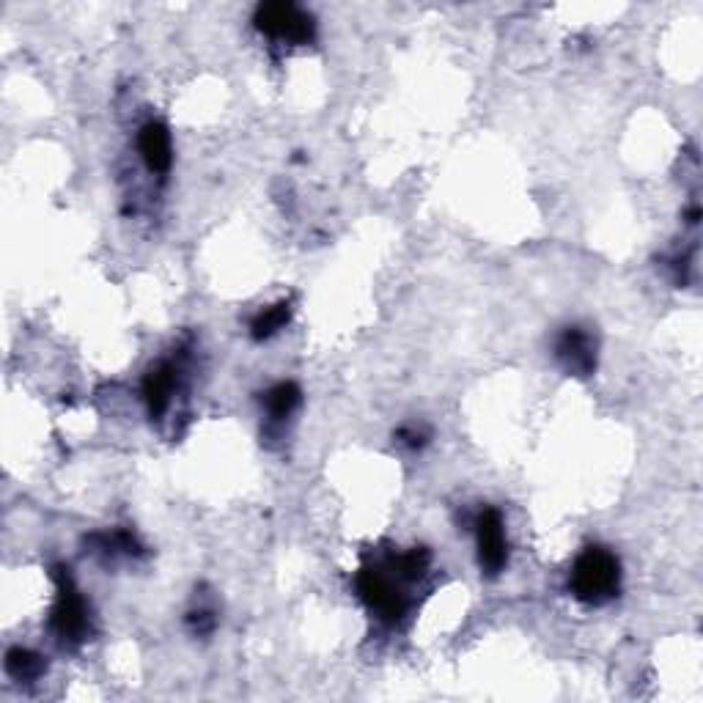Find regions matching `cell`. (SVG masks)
Listing matches in <instances>:
<instances>
[{"label":"cell","instance_id":"2","mask_svg":"<svg viewBox=\"0 0 703 703\" xmlns=\"http://www.w3.org/2000/svg\"><path fill=\"white\" fill-rule=\"evenodd\" d=\"M56 580H58V599H56V607H52L50 627L63 646H77V643L86 641L88 632H92L88 605L86 599H83L81 591H77V585L72 583V578L66 574V569H56Z\"/></svg>","mask_w":703,"mask_h":703},{"label":"cell","instance_id":"11","mask_svg":"<svg viewBox=\"0 0 703 703\" xmlns=\"http://www.w3.org/2000/svg\"><path fill=\"white\" fill-rule=\"evenodd\" d=\"M7 674L14 681H34L45 674V659L36 652H31V649L14 646L7 654Z\"/></svg>","mask_w":703,"mask_h":703},{"label":"cell","instance_id":"3","mask_svg":"<svg viewBox=\"0 0 703 703\" xmlns=\"http://www.w3.org/2000/svg\"><path fill=\"white\" fill-rule=\"evenodd\" d=\"M407 580L396 572L393 567L379 569V567H368L357 574V594L361 599L366 602L368 610L374 613L383 621L396 623L401 616L407 613V596L401 591Z\"/></svg>","mask_w":703,"mask_h":703},{"label":"cell","instance_id":"4","mask_svg":"<svg viewBox=\"0 0 703 703\" xmlns=\"http://www.w3.org/2000/svg\"><path fill=\"white\" fill-rule=\"evenodd\" d=\"M253 23H256V28L262 34L272 36L278 41H289V45H308L316 31L311 14H305L294 3H283V0H278V3H262L256 9Z\"/></svg>","mask_w":703,"mask_h":703},{"label":"cell","instance_id":"7","mask_svg":"<svg viewBox=\"0 0 703 703\" xmlns=\"http://www.w3.org/2000/svg\"><path fill=\"white\" fill-rule=\"evenodd\" d=\"M137 151H141V157H144L146 168H149L151 173L166 177L173 162L171 132L166 130V124L149 121V124L141 126V132H137Z\"/></svg>","mask_w":703,"mask_h":703},{"label":"cell","instance_id":"5","mask_svg":"<svg viewBox=\"0 0 703 703\" xmlns=\"http://www.w3.org/2000/svg\"><path fill=\"white\" fill-rule=\"evenodd\" d=\"M475 542H478L481 572L489 574V578L504 572L506 563H509V542H506L504 517L498 509L486 506L475 517Z\"/></svg>","mask_w":703,"mask_h":703},{"label":"cell","instance_id":"10","mask_svg":"<svg viewBox=\"0 0 703 703\" xmlns=\"http://www.w3.org/2000/svg\"><path fill=\"white\" fill-rule=\"evenodd\" d=\"M300 399H303V393H300L298 385L278 383L275 388H269L267 393H264V407H267L272 421H283V417H289L294 410H298Z\"/></svg>","mask_w":703,"mask_h":703},{"label":"cell","instance_id":"13","mask_svg":"<svg viewBox=\"0 0 703 703\" xmlns=\"http://www.w3.org/2000/svg\"><path fill=\"white\" fill-rule=\"evenodd\" d=\"M399 437H401V440H404L407 446H410V448H421V446H424V443H426V435H424V432H421V429H401V432H399Z\"/></svg>","mask_w":703,"mask_h":703},{"label":"cell","instance_id":"1","mask_svg":"<svg viewBox=\"0 0 703 703\" xmlns=\"http://www.w3.org/2000/svg\"><path fill=\"white\" fill-rule=\"evenodd\" d=\"M569 589L585 605H605L621 589V563L610 549L589 547L574 563Z\"/></svg>","mask_w":703,"mask_h":703},{"label":"cell","instance_id":"12","mask_svg":"<svg viewBox=\"0 0 703 703\" xmlns=\"http://www.w3.org/2000/svg\"><path fill=\"white\" fill-rule=\"evenodd\" d=\"M190 627H193L195 635H209L215 629V616L209 610L190 613Z\"/></svg>","mask_w":703,"mask_h":703},{"label":"cell","instance_id":"8","mask_svg":"<svg viewBox=\"0 0 703 703\" xmlns=\"http://www.w3.org/2000/svg\"><path fill=\"white\" fill-rule=\"evenodd\" d=\"M173 390H177V368L171 363H160L151 368L144 379V401L151 417H162L171 407Z\"/></svg>","mask_w":703,"mask_h":703},{"label":"cell","instance_id":"6","mask_svg":"<svg viewBox=\"0 0 703 703\" xmlns=\"http://www.w3.org/2000/svg\"><path fill=\"white\" fill-rule=\"evenodd\" d=\"M555 357L574 377H589L596 368V341L585 327L572 325L555 341Z\"/></svg>","mask_w":703,"mask_h":703},{"label":"cell","instance_id":"9","mask_svg":"<svg viewBox=\"0 0 703 703\" xmlns=\"http://www.w3.org/2000/svg\"><path fill=\"white\" fill-rule=\"evenodd\" d=\"M289 319H292V305H289L287 300L269 305V308L258 311V314L253 316L251 336L256 338V341H267V338L278 336V332L289 325Z\"/></svg>","mask_w":703,"mask_h":703}]
</instances>
